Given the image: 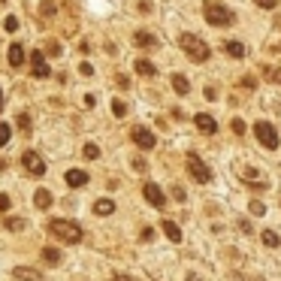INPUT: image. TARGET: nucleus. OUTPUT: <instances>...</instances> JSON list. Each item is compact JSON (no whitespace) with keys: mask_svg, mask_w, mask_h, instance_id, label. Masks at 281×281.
Here are the masks:
<instances>
[{"mask_svg":"<svg viewBox=\"0 0 281 281\" xmlns=\"http://www.w3.org/2000/svg\"><path fill=\"white\" fill-rule=\"evenodd\" d=\"M49 233L58 239V242H64V245H76V242H82V227H79L76 221H67V218H55V221H49Z\"/></svg>","mask_w":281,"mask_h":281,"instance_id":"obj_1","label":"nucleus"},{"mask_svg":"<svg viewBox=\"0 0 281 281\" xmlns=\"http://www.w3.org/2000/svg\"><path fill=\"white\" fill-rule=\"evenodd\" d=\"M179 46L185 49V55L190 58V61H196V64H203V61H209V55H212V49L199 39L196 33H182L179 36Z\"/></svg>","mask_w":281,"mask_h":281,"instance_id":"obj_2","label":"nucleus"},{"mask_svg":"<svg viewBox=\"0 0 281 281\" xmlns=\"http://www.w3.org/2000/svg\"><path fill=\"white\" fill-rule=\"evenodd\" d=\"M203 12H206V21L209 24H215V27H227V24H233L236 18H233V12L224 6V3H215V0H209V3L203 6Z\"/></svg>","mask_w":281,"mask_h":281,"instance_id":"obj_3","label":"nucleus"},{"mask_svg":"<svg viewBox=\"0 0 281 281\" xmlns=\"http://www.w3.org/2000/svg\"><path fill=\"white\" fill-rule=\"evenodd\" d=\"M185 164H187V173L199 182V185H206V182H212V170L203 164V160H199V154H187V160H185Z\"/></svg>","mask_w":281,"mask_h":281,"instance_id":"obj_4","label":"nucleus"},{"mask_svg":"<svg viewBox=\"0 0 281 281\" xmlns=\"http://www.w3.org/2000/svg\"><path fill=\"white\" fill-rule=\"evenodd\" d=\"M254 136L260 139L263 148H278V142H281V139H278V130H275L269 121H257V124H254Z\"/></svg>","mask_w":281,"mask_h":281,"instance_id":"obj_5","label":"nucleus"},{"mask_svg":"<svg viewBox=\"0 0 281 281\" xmlns=\"http://www.w3.org/2000/svg\"><path fill=\"white\" fill-rule=\"evenodd\" d=\"M21 164H24V170L30 173V176H46V164H43V157H39L36 151H24L21 154Z\"/></svg>","mask_w":281,"mask_h":281,"instance_id":"obj_6","label":"nucleus"},{"mask_svg":"<svg viewBox=\"0 0 281 281\" xmlns=\"http://www.w3.org/2000/svg\"><path fill=\"white\" fill-rule=\"evenodd\" d=\"M130 139H133L142 151H151V148L157 145V136H154L148 127H133V130H130Z\"/></svg>","mask_w":281,"mask_h":281,"instance_id":"obj_7","label":"nucleus"},{"mask_svg":"<svg viewBox=\"0 0 281 281\" xmlns=\"http://www.w3.org/2000/svg\"><path fill=\"white\" fill-rule=\"evenodd\" d=\"M142 193H145V199L154 206V209H164L167 206V196H164V190H160L154 182H148V185H142Z\"/></svg>","mask_w":281,"mask_h":281,"instance_id":"obj_8","label":"nucleus"},{"mask_svg":"<svg viewBox=\"0 0 281 281\" xmlns=\"http://www.w3.org/2000/svg\"><path fill=\"white\" fill-rule=\"evenodd\" d=\"M30 64H33V76H36V79H49V73H52V70H49L46 55H43V52H33V55H30Z\"/></svg>","mask_w":281,"mask_h":281,"instance_id":"obj_9","label":"nucleus"},{"mask_svg":"<svg viewBox=\"0 0 281 281\" xmlns=\"http://www.w3.org/2000/svg\"><path fill=\"white\" fill-rule=\"evenodd\" d=\"M12 278H15V281H43L39 269H33V266H15V269H12Z\"/></svg>","mask_w":281,"mask_h":281,"instance_id":"obj_10","label":"nucleus"},{"mask_svg":"<svg viewBox=\"0 0 281 281\" xmlns=\"http://www.w3.org/2000/svg\"><path fill=\"white\" fill-rule=\"evenodd\" d=\"M193 124H196L199 130H203V133H209V136H212V133L218 130V124H215V118H212V115H206V112H199V115L193 118Z\"/></svg>","mask_w":281,"mask_h":281,"instance_id":"obj_11","label":"nucleus"},{"mask_svg":"<svg viewBox=\"0 0 281 281\" xmlns=\"http://www.w3.org/2000/svg\"><path fill=\"white\" fill-rule=\"evenodd\" d=\"M64 179H67L70 187H85V185H88V173H85V170H67Z\"/></svg>","mask_w":281,"mask_h":281,"instance_id":"obj_12","label":"nucleus"},{"mask_svg":"<svg viewBox=\"0 0 281 281\" xmlns=\"http://www.w3.org/2000/svg\"><path fill=\"white\" fill-rule=\"evenodd\" d=\"M160 230L167 233L170 242H182V230H179V224H176V221H164V224H160Z\"/></svg>","mask_w":281,"mask_h":281,"instance_id":"obj_13","label":"nucleus"},{"mask_svg":"<svg viewBox=\"0 0 281 281\" xmlns=\"http://www.w3.org/2000/svg\"><path fill=\"white\" fill-rule=\"evenodd\" d=\"M133 43H136L139 49H151V46L157 43V39H154L148 30H136V33H133Z\"/></svg>","mask_w":281,"mask_h":281,"instance_id":"obj_14","label":"nucleus"},{"mask_svg":"<svg viewBox=\"0 0 281 281\" xmlns=\"http://www.w3.org/2000/svg\"><path fill=\"white\" fill-rule=\"evenodd\" d=\"M33 206H36V209H49V206H52V193H49L46 187H39V190L33 193Z\"/></svg>","mask_w":281,"mask_h":281,"instance_id":"obj_15","label":"nucleus"},{"mask_svg":"<svg viewBox=\"0 0 281 281\" xmlns=\"http://www.w3.org/2000/svg\"><path fill=\"white\" fill-rule=\"evenodd\" d=\"M6 58H9V67H21V64H24V49H21L18 43H12Z\"/></svg>","mask_w":281,"mask_h":281,"instance_id":"obj_16","label":"nucleus"},{"mask_svg":"<svg viewBox=\"0 0 281 281\" xmlns=\"http://www.w3.org/2000/svg\"><path fill=\"white\" fill-rule=\"evenodd\" d=\"M224 52H227L230 58H245V46H242V43H236V39L224 43Z\"/></svg>","mask_w":281,"mask_h":281,"instance_id":"obj_17","label":"nucleus"},{"mask_svg":"<svg viewBox=\"0 0 281 281\" xmlns=\"http://www.w3.org/2000/svg\"><path fill=\"white\" fill-rule=\"evenodd\" d=\"M260 239H263V245H266V248H278V245H281V236H278L275 230H263Z\"/></svg>","mask_w":281,"mask_h":281,"instance_id":"obj_18","label":"nucleus"},{"mask_svg":"<svg viewBox=\"0 0 281 281\" xmlns=\"http://www.w3.org/2000/svg\"><path fill=\"white\" fill-rule=\"evenodd\" d=\"M173 91H176V94H187V91H190V82H187V76H179V73L173 76Z\"/></svg>","mask_w":281,"mask_h":281,"instance_id":"obj_19","label":"nucleus"},{"mask_svg":"<svg viewBox=\"0 0 281 281\" xmlns=\"http://www.w3.org/2000/svg\"><path fill=\"white\" fill-rule=\"evenodd\" d=\"M136 73H139V76H154L157 70H154V64H151L148 58H139V61H136Z\"/></svg>","mask_w":281,"mask_h":281,"instance_id":"obj_20","label":"nucleus"},{"mask_svg":"<svg viewBox=\"0 0 281 281\" xmlns=\"http://www.w3.org/2000/svg\"><path fill=\"white\" fill-rule=\"evenodd\" d=\"M3 227H6V230H12V233H18V230H24V227H27V221H24V218H12V215H6Z\"/></svg>","mask_w":281,"mask_h":281,"instance_id":"obj_21","label":"nucleus"},{"mask_svg":"<svg viewBox=\"0 0 281 281\" xmlns=\"http://www.w3.org/2000/svg\"><path fill=\"white\" fill-rule=\"evenodd\" d=\"M94 212H97V215H112V212H115V203H112V199H97V203H94Z\"/></svg>","mask_w":281,"mask_h":281,"instance_id":"obj_22","label":"nucleus"},{"mask_svg":"<svg viewBox=\"0 0 281 281\" xmlns=\"http://www.w3.org/2000/svg\"><path fill=\"white\" fill-rule=\"evenodd\" d=\"M58 12V3H55V0H43V3H39V15H43V18H52Z\"/></svg>","mask_w":281,"mask_h":281,"instance_id":"obj_23","label":"nucleus"},{"mask_svg":"<svg viewBox=\"0 0 281 281\" xmlns=\"http://www.w3.org/2000/svg\"><path fill=\"white\" fill-rule=\"evenodd\" d=\"M43 260H46L49 266H58V263H61V251H58V248H43Z\"/></svg>","mask_w":281,"mask_h":281,"instance_id":"obj_24","label":"nucleus"},{"mask_svg":"<svg viewBox=\"0 0 281 281\" xmlns=\"http://www.w3.org/2000/svg\"><path fill=\"white\" fill-rule=\"evenodd\" d=\"M112 112H115V118H124V115H127L124 100H112Z\"/></svg>","mask_w":281,"mask_h":281,"instance_id":"obj_25","label":"nucleus"},{"mask_svg":"<svg viewBox=\"0 0 281 281\" xmlns=\"http://www.w3.org/2000/svg\"><path fill=\"white\" fill-rule=\"evenodd\" d=\"M248 209H251V215H254V218H260V215H266V206L260 203V199H254V203H251Z\"/></svg>","mask_w":281,"mask_h":281,"instance_id":"obj_26","label":"nucleus"},{"mask_svg":"<svg viewBox=\"0 0 281 281\" xmlns=\"http://www.w3.org/2000/svg\"><path fill=\"white\" fill-rule=\"evenodd\" d=\"M9 136H12V127H9V124H0V145H6Z\"/></svg>","mask_w":281,"mask_h":281,"instance_id":"obj_27","label":"nucleus"},{"mask_svg":"<svg viewBox=\"0 0 281 281\" xmlns=\"http://www.w3.org/2000/svg\"><path fill=\"white\" fill-rule=\"evenodd\" d=\"M85 157H88V160H97V157H100V148H97L94 142H88V145H85Z\"/></svg>","mask_w":281,"mask_h":281,"instance_id":"obj_28","label":"nucleus"},{"mask_svg":"<svg viewBox=\"0 0 281 281\" xmlns=\"http://www.w3.org/2000/svg\"><path fill=\"white\" fill-rule=\"evenodd\" d=\"M3 27H6V33H12V30H18V18H15V15H9V18L3 21Z\"/></svg>","mask_w":281,"mask_h":281,"instance_id":"obj_29","label":"nucleus"},{"mask_svg":"<svg viewBox=\"0 0 281 281\" xmlns=\"http://www.w3.org/2000/svg\"><path fill=\"white\" fill-rule=\"evenodd\" d=\"M18 127H21V130H30V115H27V112L18 115Z\"/></svg>","mask_w":281,"mask_h":281,"instance_id":"obj_30","label":"nucleus"},{"mask_svg":"<svg viewBox=\"0 0 281 281\" xmlns=\"http://www.w3.org/2000/svg\"><path fill=\"white\" fill-rule=\"evenodd\" d=\"M133 170H136V173H145V170H148V164H145L142 157H133Z\"/></svg>","mask_w":281,"mask_h":281,"instance_id":"obj_31","label":"nucleus"},{"mask_svg":"<svg viewBox=\"0 0 281 281\" xmlns=\"http://www.w3.org/2000/svg\"><path fill=\"white\" fill-rule=\"evenodd\" d=\"M266 76L272 79V82H275V85H281V67H278V70H266Z\"/></svg>","mask_w":281,"mask_h":281,"instance_id":"obj_32","label":"nucleus"},{"mask_svg":"<svg viewBox=\"0 0 281 281\" xmlns=\"http://www.w3.org/2000/svg\"><path fill=\"white\" fill-rule=\"evenodd\" d=\"M0 212H9V193H0Z\"/></svg>","mask_w":281,"mask_h":281,"instance_id":"obj_33","label":"nucleus"},{"mask_svg":"<svg viewBox=\"0 0 281 281\" xmlns=\"http://www.w3.org/2000/svg\"><path fill=\"white\" fill-rule=\"evenodd\" d=\"M233 133H245V121H242V118H236V121H233Z\"/></svg>","mask_w":281,"mask_h":281,"instance_id":"obj_34","label":"nucleus"},{"mask_svg":"<svg viewBox=\"0 0 281 281\" xmlns=\"http://www.w3.org/2000/svg\"><path fill=\"white\" fill-rule=\"evenodd\" d=\"M260 9H275V0H254Z\"/></svg>","mask_w":281,"mask_h":281,"instance_id":"obj_35","label":"nucleus"},{"mask_svg":"<svg viewBox=\"0 0 281 281\" xmlns=\"http://www.w3.org/2000/svg\"><path fill=\"white\" fill-rule=\"evenodd\" d=\"M242 88H257V79H254V76H245V79H242Z\"/></svg>","mask_w":281,"mask_h":281,"instance_id":"obj_36","label":"nucleus"},{"mask_svg":"<svg viewBox=\"0 0 281 281\" xmlns=\"http://www.w3.org/2000/svg\"><path fill=\"white\" fill-rule=\"evenodd\" d=\"M139 239H142V242H151V239H154V230H151V227H145V230H142V236H139Z\"/></svg>","mask_w":281,"mask_h":281,"instance_id":"obj_37","label":"nucleus"},{"mask_svg":"<svg viewBox=\"0 0 281 281\" xmlns=\"http://www.w3.org/2000/svg\"><path fill=\"white\" fill-rule=\"evenodd\" d=\"M46 52H49V55H61V43H49Z\"/></svg>","mask_w":281,"mask_h":281,"instance_id":"obj_38","label":"nucleus"},{"mask_svg":"<svg viewBox=\"0 0 281 281\" xmlns=\"http://www.w3.org/2000/svg\"><path fill=\"white\" fill-rule=\"evenodd\" d=\"M79 70H82V76H91V73H94V67H91V64H79Z\"/></svg>","mask_w":281,"mask_h":281,"instance_id":"obj_39","label":"nucleus"},{"mask_svg":"<svg viewBox=\"0 0 281 281\" xmlns=\"http://www.w3.org/2000/svg\"><path fill=\"white\" fill-rule=\"evenodd\" d=\"M173 196H176V199H185V187L176 185V187H173Z\"/></svg>","mask_w":281,"mask_h":281,"instance_id":"obj_40","label":"nucleus"},{"mask_svg":"<svg viewBox=\"0 0 281 281\" xmlns=\"http://www.w3.org/2000/svg\"><path fill=\"white\" fill-rule=\"evenodd\" d=\"M112 281H139V278H130V275H115Z\"/></svg>","mask_w":281,"mask_h":281,"instance_id":"obj_41","label":"nucleus"},{"mask_svg":"<svg viewBox=\"0 0 281 281\" xmlns=\"http://www.w3.org/2000/svg\"><path fill=\"white\" fill-rule=\"evenodd\" d=\"M185 281H203V278H199V275H193V272H190V275H187Z\"/></svg>","mask_w":281,"mask_h":281,"instance_id":"obj_42","label":"nucleus"},{"mask_svg":"<svg viewBox=\"0 0 281 281\" xmlns=\"http://www.w3.org/2000/svg\"><path fill=\"white\" fill-rule=\"evenodd\" d=\"M0 100H3V97H0Z\"/></svg>","mask_w":281,"mask_h":281,"instance_id":"obj_43","label":"nucleus"}]
</instances>
